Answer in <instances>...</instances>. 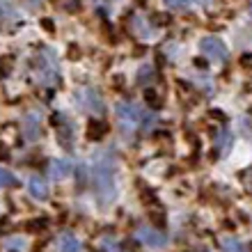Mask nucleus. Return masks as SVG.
I'll return each instance as SVG.
<instances>
[{
    "instance_id": "1",
    "label": "nucleus",
    "mask_w": 252,
    "mask_h": 252,
    "mask_svg": "<svg viewBox=\"0 0 252 252\" xmlns=\"http://www.w3.org/2000/svg\"><path fill=\"white\" fill-rule=\"evenodd\" d=\"M92 184H94V195L99 199V204L108 206L115 199V167L103 156L92 167Z\"/></svg>"
},
{
    "instance_id": "2",
    "label": "nucleus",
    "mask_w": 252,
    "mask_h": 252,
    "mask_svg": "<svg viewBox=\"0 0 252 252\" xmlns=\"http://www.w3.org/2000/svg\"><path fill=\"white\" fill-rule=\"evenodd\" d=\"M199 51H202L206 58H211V60H222V62H225L227 55H229L227 46L218 37H204V39L199 41Z\"/></svg>"
},
{
    "instance_id": "3",
    "label": "nucleus",
    "mask_w": 252,
    "mask_h": 252,
    "mask_svg": "<svg viewBox=\"0 0 252 252\" xmlns=\"http://www.w3.org/2000/svg\"><path fill=\"white\" fill-rule=\"evenodd\" d=\"M138 239L145 243V246H149V248H163L167 243V239H165V234H160V232H156L154 227H140L138 229Z\"/></svg>"
},
{
    "instance_id": "4",
    "label": "nucleus",
    "mask_w": 252,
    "mask_h": 252,
    "mask_svg": "<svg viewBox=\"0 0 252 252\" xmlns=\"http://www.w3.org/2000/svg\"><path fill=\"white\" fill-rule=\"evenodd\" d=\"M115 110H117V120H120L126 128H128L131 124H138L140 117H142L140 110H138V106H133V103H117Z\"/></svg>"
},
{
    "instance_id": "5",
    "label": "nucleus",
    "mask_w": 252,
    "mask_h": 252,
    "mask_svg": "<svg viewBox=\"0 0 252 252\" xmlns=\"http://www.w3.org/2000/svg\"><path fill=\"white\" fill-rule=\"evenodd\" d=\"M108 133V124L101 120H90V124H87V138L90 140H101L106 138Z\"/></svg>"
},
{
    "instance_id": "6",
    "label": "nucleus",
    "mask_w": 252,
    "mask_h": 252,
    "mask_svg": "<svg viewBox=\"0 0 252 252\" xmlns=\"http://www.w3.org/2000/svg\"><path fill=\"white\" fill-rule=\"evenodd\" d=\"M28 190H30V195H32L34 199H46L48 197V188H46V184H44L39 177H32V179H30Z\"/></svg>"
},
{
    "instance_id": "7",
    "label": "nucleus",
    "mask_w": 252,
    "mask_h": 252,
    "mask_svg": "<svg viewBox=\"0 0 252 252\" xmlns=\"http://www.w3.org/2000/svg\"><path fill=\"white\" fill-rule=\"evenodd\" d=\"M69 172H71V163H69V160L60 158V160H53V163H51V177H53V179H64Z\"/></svg>"
},
{
    "instance_id": "8",
    "label": "nucleus",
    "mask_w": 252,
    "mask_h": 252,
    "mask_svg": "<svg viewBox=\"0 0 252 252\" xmlns=\"http://www.w3.org/2000/svg\"><path fill=\"white\" fill-rule=\"evenodd\" d=\"M154 80H156V69H154L152 64H145V66H140V71H138V85H152Z\"/></svg>"
},
{
    "instance_id": "9",
    "label": "nucleus",
    "mask_w": 252,
    "mask_h": 252,
    "mask_svg": "<svg viewBox=\"0 0 252 252\" xmlns=\"http://www.w3.org/2000/svg\"><path fill=\"white\" fill-rule=\"evenodd\" d=\"M60 252H80V241L73 234H64L60 239Z\"/></svg>"
},
{
    "instance_id": "10",
    "label": "nucleus",
    "mask_w": 252,
    "mask_h": 252,
    "mask_svg": "<svg viewBox=\"0 0 252 252\" xmlns=\"http://www.w3.org/2000/svg\"><path fill=\"white\" fill-rule=\"evenodd\" d=\"M23 124H26V138L28 140H34L39 135V124H37V120H34L32 115H28L26 120H23Z\"/></svg>"
},
{
    "instance_id": "11",
    "label": "nucleus",
    "mask_w": 252,
    "mask_h": 252,
    "mask_svg": "<svg viewBox=\"0 0 252 252\" xmlns=\"http://www.w3.org/2000/svg\"><path fill=\"white\" fill-rule=\"evenodd\" d=\"M0 186H5V188H14V186H19V179L14 177L9 170H5V167H0Z\"/></svg>"
},
{
    "instance_id": "12",
    "label": "nucleus",
    "mask_w": 252,
    "mask_h": 252,
    "mask_svg": "<svg viewBox=\"0 0 252 252\" xmlns=\"http://www.w3.org/2000/svg\"><path fill=\"white\" fill-rule=\"evenodd\" d=\"M58 142H60L64 149H69V147H71V131H69V126L58 128Z\"/></svg>"
},
{
    "instance_id": "13",
    "label": "nucleus",
    "mask_w": 252,
    "mask_h": 252,
    "mask_svg": "<svg viewBox=\"0 0 252 252\" xmlns=\"http://www.w3.org/2000/svg\"><path fill=\"white\" fill-rule=\"evenodd\" d=\"M145 99H147V103H149V108H154V110H158V108L163 106V99H160L158 92H154V90H147Z\"/></svg>"
},
{
    "instance_id": "14",
    "label": "nucleus",
    "mask_w": 252,
    "mask_h": 252,
    "mask_svg": "<svg viewBox=\"0 0 252 252\" xmlns=\"http://www.w3.org/2000/svg\"><path fill=\"white\" fill-rule=\"evenodd\" d=\"M222 252H246L239 241H222Z\"/></svg>"
},
{
    "instance_id": "15",
    "label": "nucleus",
    "mask_w": 252,
    "mask_h": 252,
    "mask_svg": "<svg viewBox=\"0 0 252 252\" xmlns=\"http://www.w3.org/2000/svg\"><path fill=\"white\" fill-rule=\"evenodd\" d=\"M167 7H172V9H186V7H190L192 0H165Z\"/></svg>"
},
{
    "instance_id": "16",
    "label": "nucleus",
    "mask_w": 252,
    "mask_h": 252,
    "mask_svg": "<svg viewBox=\"0 0 252 252\" xmlns=\"http://www.w3.org/2000/svg\"><path fill=\"white\" fill-rule=\"evenodd\" d=\"M66 9H69V12H78L80 9V0H66Z\"/></svg>"
},
{
    "instance_id": "17",
    "label": "nucleus",
    "mask_w": 252,
    "mask_h": 252,
    "mask_svg": "<svg viewBox=\"0 0 252 252\" xmlns=\"http://www.w3.org/2000/svg\"><path fill=\"white\" fill-rule=\"evenodd\" d=\"M154 19H156V23H158V26H165V23H170V16H167V14H156Z\"/></svg>"
},
{
    "instance_id": "18",
    "label": "nucleus",
    "mask_w": 252,
    "mask_h": 252,
    "mask_svg": "<svg viewBox=\"0 0 252 252\" xmlns=\"http://www.w3.org/2000/svg\"><path fill=\"white\" fill-rule=\"evenodd\" d=\"M241 62H243L246 66H252V55H250V53H246L243 58H241Z\"/></svg>"
},
{
    "instance_id": "19",
    "label": "nucleus",
    "mask_w": 252,
    "mask_h": 252,
    "mask_svg": "<svg viewBox=\"0 0 252 252\" xmlns=\"http://www.w3.org/2000/svg\"><path fill=\"white\" fill-rule=\"evenodd\" d=\"M41 26L46 28L48 32H53V23H51V19H44V21H41Z\"/></svg>"
},
{
    "instance_id": "20",
    "label": "nucleus",
    "mask_w": 252,
    "mask_h": 252,
    "mask_svg": "<svg viewBox=\"0 0 252 252\" xmlns=\"http://www.w3.org/2000/svg\"><path fill=\"white\" fill-rule=\"evenodd\" d=\"M7 156H9V152H7V147L0 142V158H7Z\"/></svg>"
},
{
    "instance_id": "21",
    "label": "nucleus",
    "mask_w": 252,
    "mask_h": 252,
    "mask_svg": "<svg viewBox=\"0 0 252 252\" xmlns=\"http://www.w3.org/2000/svg\"><path fill=\"white\" fill-rule=\"evenodd\" d=\"M113 83H115V85H117V87H122V85H124V78H122V76H115V80H113Z\"/></svg>"
},
{
    "instance_id": "22",
    "label": "nucleus",
    "mask_w": 252,
    "mask_h": 252,
    "mask_svg": "<svg viewBox=\"0 0 252 252\" xmlns=\"http://www.w3.org/2000/svg\"><path fill=\"white\" fill-rule=\"evenodd\" d=\"M250 16H252V2H250Z\"/></svg>"
}]
</instances>
